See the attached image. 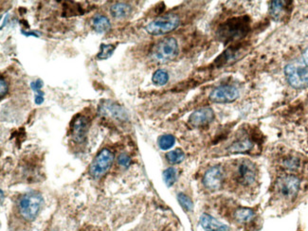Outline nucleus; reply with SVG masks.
Returning a JSON list of instances; mask_svg holds the SVG:
<instances>
[{
	"mask_svg": "<svg viewBox=\"0 0 308 231\" xmlns=\"http://www.w3.org/2000/svg\"><path fill=\"white\" fill-rule=\"evenodd\" d=\"M114 161V154L108 149H103L93 159L89 167V174L94 179L103 177L109 171Z\"/></svg>",
	"mask_w": 308,
	"mask_h": 231,
	"instance_id": "423d86ee",
	"label": "nucleus"
},
{
	"mask_svg": "<svg viewBox=\"0 0 308 231\" xmlns=\"http://www.w3.org/2000/svg\"><path fill=\"white\" fill-rule=\"evenodd\" d=\"M234 219L240 224L250 223L255 217V212L251 208H240L234 211Z\"/></svg>",
	"mask_w": 308,
	"mask_h": 231,
	"instance_id": "a211bd4d",
	"label": "nucleus"
},
{
	"mask_svg": "<svg viewBox=\"0 0 308 231\" xmlns=\"http://www.w3.org/2000/svg\"><path fill=\"white\" fill-rule=\"evenodd\" d=\"M284 3L285 2H283V1H272L271 2V4H270V13H271V15L273 16L274 18L278 19L281 16L282 12L284 11V6H285Z\"/></svg>",
	"mask_w": 308,
	"mask_h": 231,
	"instance_id": "a878e982",
	"label": "nucleus"
},
{
	"mask_svg": "<svg viewBox=\"0 0 308 231\" xmlns=\"http://www.w3.org/2000/svg\"><path fill=\"white\" fill-rule=\"evenodd\" d=\"M177 41L173 37H166L158 42L151 51V56L159 63H166L174 60L178 54Z\"/></svg>",
	"mask_w": 308,
	"mask_h": 231,
	"instance_id": "7ed1b4c3",
	"label": "nucleus"
},
{
	"mask_svg": "<svg viewBox=\"0 0 308 231\" xmlns=\"http://www.w3.org/2000/svg\"><path fill=\"white\" fill-rule=\"evenodd\" d=\"M300 179L292 174L281 176L280 178H278L276 183L278 192L286 199H292L296 196L300 190Z\"/></svg>",
	"mask_w": 308,
	"mask_h": 231,
	"instance_id": "0eeeda50",
	"label": "nucleus"
},
{
	"mask_svg": "<svg viewBox=\"0 0 308 231\" xmlns=\"http://www.w3.org/2000/svg\"><path fill=\"white\" fill-rule=\"evenodd\" d=\"M9 90V85L7 83V81H5L3 78H1L0 80V96L1 99H3V97L8 93Z\"/></svg>",
	"mask_w": 308,
	"mask_h": 231,
	"instance_id": "c85d7f7f",
	"label": "nucleus"
},
{
	"mask_svg": "<svg viewBox=\"0 0 308 231\" xmlns=\"http://www.w3.org/2000/svg\"><path fill=\"white\" fill-rule=\"evenodd\" d=\"M179 24H180V19L178 15L175 13H168L151 21L145 27V31L149 35H154V36L167 35L169 33H172L173 31H175L176 29H177Z\"/></svg>",
	"mask_w": 308,
	"mask_h": 231,
	"instance_id": "20e7f679",
	"label": "nucleus"
},
{
	"mask_svg": "<svg viewBox=\"0 0 308 231\" xmlns=\"http://www.w3.org/2000/svg\"><path fill=\"white\" fill-rule=\"evenodd\" d=\"M43 204V195L39 192L31 191L20 197L18 201V210L23 219L32 222L37 218Z\"/></svg>",
	"mask_w": 308,
	"mask_h": 231,
	"instance_id": "f257e3e1",
	"label": "nucleus"
},
{
	"mask_svg": "<svg viewBox=\"0 0 308 231\" xmlns=\"http://www.w3.org/2000/svg\"><path fill=\"white\" fill-rule=\"evenodd\" d=\"M44 85V82L41 81L40 79L36 80L35 81H32L31 82V88L32 90L35 92V103L37 105H40V104L44 103V92L42 91V87Z\"/></svg>",
	"mask_w": 308,
	"mask_h": 231,
	"instance_id": "6ab92c4d",
	"label": "nucleus"
},
{
	"mask_svg": "<svg viewBox=\"0 0 308 231\" xmlns=\"http://www.w3.org/2000/svg\"><path fill=\"white\" fill-rule=\"evenodd\" d=\"M177 201L179 203V205L181 206V208L185 211H192L194 208V203L192 201V199L188 195L184 194L182 192H179L177 194Z\"/></svg>",
	"mask_w": 308,
	"mask_h": 231,
	"instance_id": "5701e85b",
	"label": "nucleus"
},
{
	"mask_svg": "<svg viewBox=\"0 0 308 231\" xmlns=\"http://www.w3.org/2000/svg\"><path fill=\"white\" fill-rule=\"evenodd\" d=\"M284 166L288 170H295L299 166V160L296 157H288L284 160Z\"/></svg>",
	"mask_w": 308,
	"mask_h": 231,
	"instance_id": "bb28decb",
	"label": "nucleus"
},
{
	"mask_svg": "<svg viewBox=\"0 0 308 231\" xmlns=\"http://www.w3.org/2000/svg\"><path fill=\"white\" fill-rule=\"evenodd\" d=\"M235 178L240 185H252L257 178V168L255 164L248 159L241 160L235 172Z\"/></svg>",
	"mask_w": 308,
	"mask_h": 231,
	"instance_id": "1a4fd4ad",
	"label": "nucleus"
},
{
	"mask_svg": "<svg viewBox=\"0 0 308 231\" xmlns=\"http://www.w3.org/2000/svg\"><path fill=\"white\" fill-rule=\"evenodd\" d=\"M239 98V90L232 85H220L214 88L209 95L211 102L215 104H230Z\"/></svg>",
	"mask_w": 308,
	"mask_h": 231,
	"instance_id": "6e6552de",
	"label": "nucleus"
},
{
	"mask_svg": "<svg viewBox=\"0 0 308 231\" xmlns=\"http://www.w3.org/2000/svg\"><path fill=\"white\" fill-rule=\"evenodd\" d=\"M158 143H159V146H160L161 150H169L175 145L176 138L170 134L162 135L159 138Z\"/></svg>",
	"mask_w": 308,
	"mask_h": 231,
	"instance_id": "412c9836",
	"label": "nucleus"
},
{
	"mask_svg": "<svg viewBox=\"0 0 308 231\" xmlns=\"http://www.w3.org/2000/svg\"><path fill=\"white\" fill-rule=\"evenodd\" d=\"M215 119V112L212 108H201L194 113L189 117V124L193 127H203L210 124Z\"/></svg>",
	"mask_w": 308,
	"mask_h": 231,
	"instance_id": "f8f14e48",
	"label": "nucleus"
},
{
	"mask_svg": "<svg viewBox=\"0 0 308 231\" xmlns=\"http://www.w3.org/2000/svg\"><path fill=\"white\" fill-rule=\"evenodd\" d=\"M89 122L85 116L77 115L72 120L71 123V136L72 139L76 142L82 144L84 143L88 134Z\"/></svg>",
	"mask_w": 308,
	"mask_h": 231,
	"instance_id": "9d476101",
	"label": "nucleus"
},
{
	"mask_svg": "<svg viewBox=\"0 0 308 231\" xmlns=\"http://www.w3.org/2000/svg\"><path fill=\"white\" fill-rule=\"evenodd\" d=\"M92 27L97 34H104L110 29L111 23L106 16L98 14L92 19Z\"/></svg>",
	"mask_w": 308,
	"mask_h": 231,
	"instance_id": "dca6fc26",
	"label": "nucleus"
},
{
	"mask_svg": "<svg viewBox=\"0 0 308 231\" xmlns=\"http://www.w3.org/2000/svg\"><path fill=\"white\" fill-rule=\"evenodd\" d=\"M184 158H185V154L179 148L171 151L166 154L167 161L171 163V164H178V163L182 162Z\"/></svg>",
	"mask_w": 308,
	"mask_h": 231,
	"instance_id": "4be33fe9",
	"label": "nucleus"
},
{
	"mask_svg": "<svg viewBox=\"0 0 308 231\" xmlns=\"http://www.w3.org/2000/svg\"><path fill=\"white\" fill-rule=\"evenodd\" d=\"M116 46L114 45H106V44H102L101 48H100V52L98 53L97 58L100 60H105L112 56L113 52L115 51Z\"/></svg>",
	"mask_w": 308,
	"mask_h": 231,
	"instance_id": "393cba45",
	"label": "nucleus"
},
{
	"mask_svg": "<svg viewBox=\"0 0 308 231\" xmlns=\"http://www.w3.org/2000/svg\"><path fill=\"white\" fill-rule=\"evenodd\" d=\"M132 12V7L124 2H118L110 8V14L115 19H124Z\"/></svg>",
	"mask_w": 308,
	"mask_h": 231,
	"instance_id": "2eb2a0df",
	"label": "nucleus"
},
{
	"mask_svg": "<svg viewBox=\"0 0 308 231\" xmlns=\"http://www.w3.org/2000/svg\"><path fill=\"white\" fill-rule=\"evenodd\" d=\"M3 200H4V192L3 191H1V204L3 203Z\"/></svg>",
	"mask_w": 308,
	"mask_h": 231,
	"instance_id": "2f4dec72",
	"label": "nucleus"
},
{
	"mask_svg": "<svg viewBox=\"0 0 308 231\" xmlns=\"http://www.w3.org/2000/svg\"><path fill=\"white\" fill-rule=\"evenodd\" d=\"M152 81L154 82V84L162 86L165 85L168 81H169V74L167 71L163 70H157L152 77Z\"/></svg>",
	"mask_w": 308,
	"mask_h": 231,
	"instance_id": "aec40b11",
	"label": "nucleus"
},
{
	"mask_svg": "<svg viewBox=\"0 0 308 231\" xmlns=\"http://www.w3.org/2000/svg\"><path fill=\"white\" fill-rule=\"evenodd\" d=\"M285 77L288 83L297 89L308 87V69L301 64H289L285 67Z\"/></svg>",
	"mask_w": 308,
	"mask_h": 231,
	"instance_id": "39448f33",
	"label": "nucleus"
},
{
	"mask_svg": "<svg viewBox=\"0 0 308 231\" xmlns=\"http://www.w3.org/2000/svg\"><path fill=\"white\" fill-rule=\"evenodd\" d=\"M303 59H304V62H305V64H306V66L308 67V47L305 50V52H304Z\"/></svg>",
	"mask_w": 308,
	"mask_h": 231,
	"instance_id": "c756f323",
	"label": "nucleus"
},
{
	"mask_svg": "<svg viewBox=\"0 0 308 231\" xmlns=\"http://www.w3.org/2000/svg\"><path fill=\"white\" fill-rule=\"evenodd\" d=\"M22 34H23L24 35H26V36H30V35H32V36H36V37H38V35H36L35 33H26V32L22 31Z\"/></svg>",
	"mask_w": 308,
	"mask_h": 231,
	"instance_id": "7c9ffc66",
	"label": "nucleus"
},
{
	"mask_svg": "<svg viewBox=\"0 0 308 231\" xmlns=\"http://www.w3.org/2000/svg\"><path fill=\"white\" fill-rule=\"evenodd\" d=\"M200 226L206 231H227L228 227L227 225L221 223L220 221L216 219L215 217L211 216L210 214L203 213L199 220Z\"/></svg>",
	"mask_w": 308,
	"mask_h": 231,
	"instance_id": "ddd939ff",
	"label": "nucleus"
},
{
	"mask_svg": "<svg viewBox=\"0 0 308 231\" xmlns=\"http://www.w3.org/2000/svg\"><path fill=\"white\" fill-rule=\"evenodd\" d=\"M253 141L250 139H239L235 142H233L229 147L228 152L231 154H240V153H246L249 152L253 148Z\"/></svg>",
	"mask_w": 308,
	"mask_h": 231,
	"instance_id": "f3484780",
	"label": "nucleus"
},
{
	"mask_svg": "<svg viewBox=\"0 0 308 231\" xmlns=\"http://www.w3.org/2000/svg\"><path fill=\"white\" fill-rule=\"evenodd\" d=\"M224 180V171L221 166L210 168L203 177V184L210 191H217L221 188Z\"/></svg>",
	"mask_w": 308,
	"mask_h": 231,
	"instance_id": "9b49d317",
	"label": "nucleus"
},
{
	"mask_svg": "<svg viewBox=\"0 0 308 231\" xmlns=\"http://www.w3.org/2000/svg\"><path fill=\"white\" fill-rule=\"evenodd\" d=\"M249 30L250 23L248 18H232L220 27L218 35L225 41L236 40L247 35Z\"/></svg>",
	"mask_w": 308,
	"mask_h": 231,
	"instance_id": "f03ea898",
	"label": "nucleus"
},
{
	"mask_svg": "<svg viewBox=\"0 0 308 231\" xmlns=\"http://www.w3.org/2000/svg\"><path fill=\"white\" fill-rule=\"evenodd\" d=\"M104 115L112 116L113 118H116L118 120H123V119H127V115L125 109H123L120 105L118 104H103V106L100 110Z\"/></svg>",
	"mask_w": 308,
	"mask_h": 231,
	"instance_id": "4468645a",
	"label": "nucleus"
},
{
	"mask_svg": "<svg viewBox=\"0 0 308 231\" xmlns=\"http://www.w3.org/2000/svg\"><path fill=\"white\" fill-rule=\"evenodd\" d=\"M118 163L125 168H128L131 164V157L126 154H122L118 158Z\"/></svg>",
	"mask_w": 308,
	"mask_h": 231,
	"instance_id": "cd10ccee",
	"label": "nucleus"
},
{
	"mask_svg": "<svg viewBox=\"0 0 308 231\" xmlns=\"http://www.w3.org/2000/svg\"><path fill=\"white\" fill-rule=\"evenodd\" d=\"M163 180L167 187H172L176 181V170L175 168H168L163 172Z\"/></svg>",
	"mask_w": 308,
	"mask_h": 231,
	"instance_id": "b1692460",
	"label": "nucleus"
}]
</instances>
